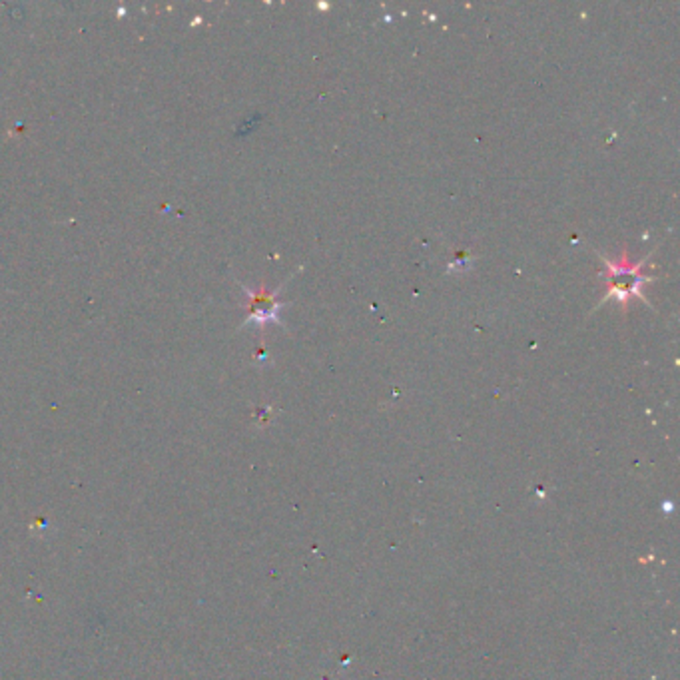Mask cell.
<instances>
[{"mask_svg":"<svg viewBox=\"0 0 680 680\" xmlns=\"http://www.w3.org/2000/svg\"><path fill=\"white\" fill-rule=\"evenodd\" d=\"M599 258L607 265V272L599 273L600 280L607 282V293H605V298L599 302L595 310H599L600 305H605L608 302H617L623 305V308H627V303L635 298H638L645 305H650L643 293V285L655 282V278H650V275L640 272L643 270V265L648 262L650 255H646V258L640 262H633L630 260L628 252L623 250V255H620L618 262L607 258V255L603 254H600Z\"/></svg>","mask_w":680,"mask_h":680,"instance_id":"1","label":"cell"},{"mask_svg":"<svg viewBox=\"0 0 680 680\" xmlns=\"http://www.w3.org/2000/svg\"><path fill=\"white\" fill-rule=\"evenodd\" d=\"M282 290H275V292H248V295L252 298V315L248 323H268V321H278L280 323V308L283 303H278L275 302V295H278Z\"/></svg>","mask_w":680,"mask_h":680,"instance_id":"2","label":"cell"}]
</instances>
